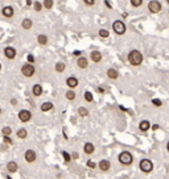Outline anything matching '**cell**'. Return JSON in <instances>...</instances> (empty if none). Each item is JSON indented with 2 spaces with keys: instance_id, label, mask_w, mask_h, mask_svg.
Here are the masks:
<instances>
[{
  "instance_id": "1",
  "label": "cell",
  "mask_w": 169,
  "mask_h": 179,
  "mask_svg": "<svg viewBox=\"0 0 169 179\" xmlns=\"http://www.w3.org/2000/svg\"><path fill=\"white\" fill-rule=\"evenodd\" d=\"M128 62L132 66H140L143 62V54L139 50H131L128 53Z\"/></svg>"
},
{
  "instance_id": "2",
  "label": "cell",
  "mask_w": 169,
  "mask_h": 179,
  "mask_svg": "<svg viewBox=\"0 0 169 179\" xmlns=\"http://www.w3.org/2000/svg\"><path fill=\"white\" fill-rule=\"evenodd\" d=\"M119 162L122 163V165H125V166H128V165H131L132 162H134V157H132V154L129 152H122L120 154H119Z\"/></svg>"
},
{
  "instance_id": "3",
  "label": "cell",
  "mask_w": 169,
  "mask_h": 179,
  "mask_svg": "<svg viewBox=\"0 0 169 179\" xmlns=\"http://www.w3.org/2000/svg\"><path fill=\"white\" fill-rule=\"evenodd\" d=\"M139 167H140V170H141L143 173H151V171L153 170V162L148 158H144V159L140 161Z\"/></svg>"
},
{
  "instance_id": "4",
  "label": "cell",
  "mask_w": 169,
  "mask_h": 179,
  "mask_svg": "<svg viewBox=\"0 0 169 179\" xmlns=\"http://www.w3.org/2000/svg\"><path fill=\"white\" fill-rule=\"evenodd\" d=\"M112 30H114L116 34H119V36L124 34V33H125V24H124L122 20L114 21V23H112Z\"/></svg>"
},
{
  "instance_id": "5",
  "label": "cell",
  "mask_w": 169,
  "mask_h": 179,
  "mask_svg": "<svg viewBox=\"0 0 169 179\" xmlns=\"http://www.w3.org/2000/svg\"><path fill=\"white\" fill-rule=\"evenodd\" d=\"M21 74H23L24 76H27V78L33 76L34 75V67H33V65H31V63L23 65V67H21Z\"/></svg>"
},
{
  "instance_id": "6",
  "label": "cell",
  "mask_w": 169,
  "mask_h": 179,
  "mask_svg": "<svg viewBox=\"0 0 169 179\" xmlns=\"http://www.w3.org/2000/svg\"><path fill=\"white\" fill-rule=\"evenodd\" d=\"M148 9L152 13H159L160 11L163 9V7H161V3L157 2V0H151L148 3Z\"/></svg>"
},
{
  "instance_id": "7",
  "label": "cell",
  "mask_w": 169,
  "mask_h": 179,
  "mask_svg": "<svg viewBox=\"0 0 169 179\" xmlns=\"http://www.w3.org/2000/svg\"><path fill=\"white\" fill-rule=\"evenodd\" d=\"M32 119V112L28 109H21L19 112V120L21 123H28Z\"/></svg>"
},
{
  "instance_id": "8",
  "label": "cell",
  "mask_w": 169,
  "mask_h": 179,
  "mask_svg": "<svg viewBox=\"0 0 169 179\" xmlns=\"http://www.w3.org/2000/svg\"><path fill=\"white\" fill-rule=\"evenodd\" d=\"M24 158L27 161L28 163H33L36 159H37V154H36L34 150H32V149H28L27 152L24 153Z\"/></svg>"
},
{
  "instance_id": "9",
  "label": "cell",
  "mask_w": 169,
  "mask_h": 179,
  "mask_svg": "<svg viewBox=\"0 0 169 179\" xmlns=\"http://www.w3.org/2000/svg\"><path fill=\"white\" fill-rule=\"evenodd\" d=\"M4 54H5V57L8 58V59H13V58L16 57V49L15 47H12V46H7L4 49Z\"/></svg>"
},
{
  "instance_id": "10",
  "label": "cell",
  "mask_w": 169,
  "mask_h": 179,
  "mask_svg": "<svg viewBox=\"0 0 169 179\" xmlns=\"http://www.w3.org/2000/svg\"><path fill=\"white\" fill-rule=\"evenodd\" d=\"M98 167L102 171H109L110 170V167H111V163H110V161H107V159H102L100 162L98 163Z\"/></svg>"
},
{
  "instance_id": "11",
  "label": "cell",
  "mask_w": 169,
  "mask_h": 179,
  "mask_svg": "<svg viewBox=\"0 0 169 179\" xmlns=\"http://www.w3.org/2000/svg\"><path fill=\"white\" fill-rule=\"evenodd\" d=\"M2 13H3V16L4 17H12L13 16V13H15V11H13V8L12 7H9V5H7V7H4V8L2 9Z\"/></svg>"
},
{
  "instance_id": "12",
  "label": "cell",
  "mask_w": 169,
  "mask_h": 179,
  "mask_svg": "<svg viewBox=\"0 0 169 179\" xmlns=\"http://www.w3.org/2000/svg\"><path fill=\"white\" fill-rule=\"evenodd\" d=\"M94 150H95V146H94V144H91V142H86L83 145V152L86 154H93Z\"/></svg>"
},
{
  "instance_id": "13",
  "label": "cell",
  "mask_w": 169,
  "mask_h": 179,
  "mask_svg": "<svg viewBox=\"0 0 169 179\" xmlns=\"http://www.w3.org/2000/svg\"><path fill=\"white\" fill-rule=\"evenodd\" d=\"M66 85L70 87V88H75V87L78 86V79L74 78V76H69V78L66 79Z\"/></svg>"
},
{
  "instance_id": "14",
  "label": "cell",
  "mask_w": 169,
  "mask_h": 179,
  "mask_svg": "<svg viewBox=\"0 0 169 179\" xmlns=\"http://www.w3.org/2000/svg\"><path fill=\"white\" fill-rule=\"evenodd\" d=\"M151 128V123L148 121V120H143V121H140L139 124V129L141 130V132H147Z\"/></svg>"
},
{
  "instance_id": "15",
  "label": "cell",
  "mask_w": 169,
  "mask_h": 179,
  "mask_svg": "<svg viewBox=\"0 0 169 179\" xmlns=\"http://www.w3.org/2000/svg\"><path fill=\"white\" fill-rule=\"evenodd\" d=\"M90 57H91V61L95 62V63H98V62H100V59H102V54H100V52H91V54H90Z\"/></svg>"
},
{
  "instance_id": "16",
  "label": "cell",
  "mask_w": 169,
  "mask_h": 179,
  "mask_svg": "<svg viewBox=\"0 0 169 179\" xmlns=\"http://www.w3.org/2000/svg\"><path fill=\"white\" fill-rule=\"evenodd\" d=\"M77 65H78V67L80 69H86L89 66V62L85 57H80L78 58V61H77Z\"/></svg>"
},
{
  "instance_id": "17",
  "label": "cell",
  "mask_w": 169,
  "mask_h": 179,
  "mask_svg": "<svg viewBox=\"0 0 169 179\" xmlns=\"http://www.w3.org/2000/svg\"><path fill=\"white\" fill-rule=\"evenodd\" d=\"M32 92H33L34 96H40L42 94V86L41 85H34L33 88H32Z\"/></svg>"
},
{
  "instance_id": "18",
  "label": "cell",
  "mask_w": 169,
  "mask_h": 179,
  "mask_svg": "<svg viewBox=\"0 0 169 179\" xmlns=\"http://www.w3.org/2000/svg\"><path fill=\"white\" fill-rule=\"evenodd\" d=\"M17 167H19V166H17V163L13 162V161H12V162L7 163V170H8L9 173H15V171H17Z\"/></svg>"
},
{
  "instance_id": "19",
  "label": "cell",
  "mask_w": 169,
  "mask_h": 179,
  "mask_svg": "<svg viewBox=\"0 0 169 179\" xmlns=\"http://www.w3.org/2000/svg\"><path fill=\"white\" fill-rule=\"evenodd\" d=\"M32 25H33V23H32L31 19H25V20H23V23H21V27H23V29H25V30L31 29Z\"/></svg>"
},
{
  "instance_id": "20",
  "label": "cell",
  "mask_w": 169,
  "mask_h": 179,
  "mask_svg": "<svg viewBox=\"0 0 169 179\" xmlns=\"http://www.w3.org/2000/svg\"><path fill=\"white\" fill-rule=\"evenodd\" d=\"M107 76H109L110 79H116L118 76H119V74H118V71L115 70V69H109V70H107Z\"/></svg>"
},
{
  "instance_id": "21",
  "label": "cell",
  "mask_w": 169,
  "mask_h": 179,
  "mask_svg": "<svg viewBox=\"0 0 169 179\" xmlns=\"http://www.w3.org/2000/svg\"><path fill=\"white\" fill-rule=\"evenodd\" d=\"M16 136L19 137V138H21V140L27 138V136H28L27 129H25V128H21V129H19V130H17V133H16Z\"/></svg>"
},
{
  "instance_id": "22",
  "label": "cell",
  "mask_w": 169,
  "mask_h": 179,
  "mask_svg": "<svg viewBox=\"0 0 169 179\" xmlns=\"http://www.w3.org/2000/svg\"><path fill=\"white\" fill-rule=\"evenodd\" d=\"M52 108H53V103H50V101H45V103L41 105V111L42 112H48Z\"/></svg>"
},
{
  "instance_id": "23",
  "label": "cell",
  "mask_w": 169,
  "mask_h": 179,
  "mask_svg": "<svg viewBox=\"0 0 169 179\" xmlns=\"http://www.w3.org/2000/svg\"><path fill=\"white\" fill-rule=\"evenodd\" d=\"M66 69V65L63 62H57L56 63V71L57 72H63V70Z\"/></svg>"
},
{
  "instance_id": "24",
  "label": "cell",
  "mask_w": 169,
  "mask_h": 179,
  "mask_svg": "<svg viewBox=\"0 0 169 179\" xmlns=\"http://www.w3.org/2000/svg\"><path fill=\"white\" fill-rule=\"evenodd\" d=\"M37 41H38L40 45H46V43H48V37H46L45 34H38Z\"/></svg>"
},
{
  "instance_id": "25",
  "label": "cell",
  "mask_w": 169,
  "mask_h": 179,
  "mask_svg": "<svg viewBox=\"0 0 169 179\" xmlns=\"http://www.w3.org/2000/svg\"><path fill=\"white\" fill-rule=\"evenodd\" d=\"M78 113H80L81 117H86V116L89 115V111L85 107H80V108H78Z\"/></svg>"
},
{
  "instance_id": "26",
  "label": "cell",
  "mask_w": 169,
  "mask_h": 179,
  "mask_svg": "<svg viewBox=\"0 0 169 179\" xmlns=\"http://www.w3.org/2000/svg\"><path fill=\"white\" fill-rule=\"evenodd\" d=\"M75 96H77V95H75V92H74L73 90H69V91L66 92V99H67V100H74Z\"/></svg>"
},
{
  "instance_id": "27",
  "label": "cell",
  "mask_w": 169,
  "mask_h": 179,
  "mask_svg": "<svg viewBox=\"0 0 169 179\" xmlns=\"http://www.w3.org/2000/svg\"><path fill=\"white\" fill-rule=\"evenodd\" d=\"M2 133H3V136L9 137V136H11V133H12V129H11L9 126H4V128L2 129Z\"/></svg>"
},
{
  "instance_id": "28",
  "label": "cell",
  "mask_w": 169,
  "mask_h": 179,
  "mask_svg": "<svg viewBox=\"0 0 169 179\" xmlns=\"http://www.w3.org/2000/svg\"><path fill=\"white\" fill-rule=\"evenodd\" d=\"M99 36L102 38H107L110 36V33H109V30H107V29H99Z\"/></svg>"
},
{
  "instance_id": "29",
  "label": "cell",
  "mask_w": 169,
  "mask_h": 179,
  "mask_svg": "<svg viewBox=\"0 0 169 179\" xmlns=\"http://www.w3.org/2000/svg\"><path fill=\"white\" fill-rule=\"evenodd\" d=\"M42 5H44L46 9H50L53 7V2L52 0H44V2H42Z\"/></svg>"
},
{
  "instance_id": "30",
  "label": "cell",
  "mask_w": 169,
  "mask_h": 179,
  "mask_svg": "<svg viewBox=\"0 0 169 179\" xmlns=\"http://www.w3.org/2000/svg\"><path fill=\"white\" fill-rule=\"evenodd\" d=\"M83 97H85V100L86 101H93V94L90 92V91H87V92H85V95H83Z\"/></svg>"
},
{
  "instance_id": "31",
  "label": "cell",
  "mask_w": 169,
  "mask_h": 179,
  "mask_svg": "<svg viewBox=\"0 0 169 179\" xmlns=\"http://www.w3.org/2000/svg\"><path fill=\"white\" fill-rule=\"evenodd\" d=\"M132 7H140L143 4V0H131Z\"/></svg>"
},
{
  "instance_id": "32",
  "label": "cell",
  "mask_w": 169,
  "mask_h": 179,
  "mask_svg": "<svg viewBox=\"0 0 169 179\" xmlns=\"http://www.w3.org/2000/svg\"><path fill=\"white\" fill-rule=\"evenodd\" d=\"M42 9V4L40 2H34V11H37V12H40Z\"/></svg>"
},
{
  "instance_id": "33",
  "label": "cell",
  "mask_w": 169,
  "mask_h": 179,
  "mask_svg": "<svg viewBox=\"0 0 169 179\" xmlns=\"http://www.w3.org/2000/svg\"><path fill=\"white\" fill-rule=\"evenodd\" d=\"M62 157H63V159L66 161V162H70L71 157L69 155V153H66V152H62Z\"/></svg>"
},
{
  "instance_id": "34",
  "label": "cell",
  "mask_w": 169,
  "mask_h": 179,
  "mask_svg": "<svg viewBox=\"0 0 169 179\" xmlns=\"http://www.w3.org/2000/svg\"><path fill=\"white\" fill-rule=\"evenodd\" d=\"M152 104L154 105V107H161V105H163L161 100H159V99H153V100H152Z\"/></svg>"
},
{
  "instance_id": "35",
  "label": "cell",
  "mask_w": 169,
  "mask_h": 179,
  "mask_svg": "<svg viewBox=\"0 0 169 179\" xmlns=\"http://www.w3.org/2000/svg\"><path fill=\"white\" fill-rule=\"evenodd\" d=\"M3 142H4V144H8V145H12V140L7 136H3Z\"/></svg>"
},
{
  "instance_id": "36",
  "label": "cell",
  "mask_w": 169,
  "mask_h": 179,
  "mask_svg": "<svg viewBox=\"0 0 169 179\" xmlns=\"http://www.w3.org/2000/svg\"><path fill=\"white\" fill-rule=\"evenodd\" d=\"M87 166L90 167V169H95V167H98V165H96L95 162H93V161H87Z\"/></svg>"
},
{
  "instance_id": "37",
  "label": "cell",
  "mask_w": 169,
  "mask_h": 179,
  "mask_svg": "<svg viewBox=\"0 0 169 179\" xmlns=\"http://www.w3.org/2000/svg\"><path fill=\"white\" fill-rule=\"evenodd\" d=\"M28 62H29L31 65H33V62H34V57L32 56V54H29V56H28Z\"/></svg>"
},
{
  "instance_id": "38",
  "label": "cell",
  "mask_w": 169,
  "mask_h": 179,
  "mask_svg": "<svg viewBox=\"0 0 169 179\" xmlns=\"http://www.w3.org/2000/svg\"><path fill=\"white\" fill-rule=\"evenodd\" d=\"M85 4L86 5H93V4H95V0H85Z\"/></svg>"
},
{
  "instance_id": "39",
  "label": "cell",
  "mask_w": 169,
  "mask_h": 179,
  "mask_svg": "<svg viewBox=\"0 0 169 179\" xmlns=\"http://www.w3.org/2000/svg\"><path fill=\"white\" fill-rule=\"evenodd\" d=\"M71 158L77 159V158H78V153H73V154H71Z\"/></svg>"
},
{
  "instance_id": "40",
  "label": "cell",
  "mask_w": 169,
  "mask_h": 179,
  "mask_svg": "<svg viewBox=\"0 0 169 179\" xmlns=\"http://www.w3.org/2000/svg\"><path fill=\"white\" fill-rule=\"evenodd\" d=\"M74 56H81V52H80V50H74Z\"/></svg>"
},
{
  "instance_id": "41",
  "label": "cell",
  "mask_w": 169,
  "mask_h": 179,
  "mask_svg": "<svg viewBox=\"0 0 169 179\" xmlns=\"http://www.w3.org/2000/svg\"><path fill=\"white\" fill-rule=\"evenodd\" d=\"M105 5H107L109 8H111V3L110 2H105Z\"/></svg>"
},
{
  "instance_id": "42",
  "label": "cell",
  "mask_w": 169,
  "mask_h": 179,
  "mask_svg": "<svg viewBox=\"0 0 169 179\" xmlns=\"http://www.w3.org/2000/svg\"><path fill=\"white\" fill-rule=\"evenodd\" d=\"M167 149H168V152H169V141H168V144H167Z\"/></svg>"
},
{
  "instance_id": "43",
  "label": "cell",
  "mask_w": 169,
  "mask_h": 179,
  "mask_svg": "<svg viewBox=\"0 0 169 179\" xmlns=\"http://www.w3.org/2000/svg\"><path fill=\"white\" fill-rule=\"evenodd\" d=\"M167 3H168V4H169V0H167Z\"/></svg>"
},
{
  "instance_id": "44",
  "label": "cell",
  "mask_w": 169,
  "mask_h": 179,
  "mask_svg": "<svg viewBox=\"0 0 169 179\" xmlns=\"http://www.w3.org/2000/svg\"><path fill=\"white\" fill-rule=\"evenodd\" d=\"M7 178H8V179H11V177H7Z\"/></svg>"
}]
</instances>
